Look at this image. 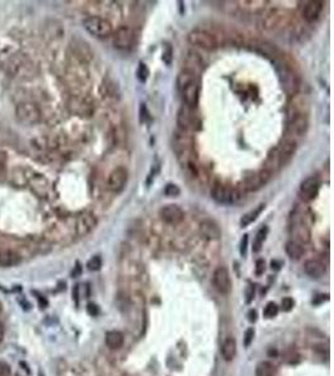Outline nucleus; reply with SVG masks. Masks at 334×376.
Instances as JSON below:
<instances>
[{"label":"nucleus","mask_w":334,"mask_h":376,"mask_svg":"<svg viewBox=\"0 0 334 376\" xmlns=\"http://www.w3.org/2000/svg\"><path fill=\"white\" fill-rule=\"evenodd\" d=\"M182 94V98H183L184 106L191 108V109H195L196 106H198L199 101V86L198 82H191L189 84H187L186 87L179 89Z\"/></svg>","instance_id":"nucleus-15"},{"label":"nucleus","mask_w":334,"mask_h":376,"mask_svg":"<svg viewBox=\"0 0 334 376\" xmlns=\"http://www.w3.org/2000/svg\"><path fill=\"white\" fill-rule=\"evenodd\" d=\"M69 108L72 109V112L82 115V117H91L93 114L94 109H95L93 102L87 98H83V97L73 98L69 103Z\"/></svg>","instance_id":"nucleus-16"},{"label":"nucleus","mask_w":334,"mask_h":376,"mask_svg":"<svg viewBox=\"0 0 334 376\" xmlns=\"http://www.w3.org/2000/svg\"><path fill=\"white\" fill-rule=\"evenodd\" d=\"M272 177H273V174L265 168L260 169L258 172H250L249 174L244 177L243 188L248 192H254V191H258L268 183Z\"/></svg>","instance_id":"nucleus-6"},{"label":"nucleus","mask_w":334,"mask_h":376,"mask_svg":"<svg viewBox=\"0 0 334 376\" xmlns=\"http://www.w3.org/2000/svg\"><path fill=\"white\" fill-rule=\"evenodd\" d=\"M96 223H98V221H96L95 216H93L92 214L80 215L75 221V233L79 237H84L95 228Z\"/></svg>","instance_id":"nucleus-14"},{"label":"nucleus","mask_w":334,"mask_h":376,"mask_svg":"<svg viewBox=\"0 0 334 376\" xmlns=\"http://www.w3.org/2000/svg\"><path fill=\"white\" fill-rule=\"evenodd\" d=\"M0 309H1V304H0Z\"/></svg>","instance_id":"nucleus-51"},{"label":"nucleus","mask_w":334,"mask_h":376,"mask_svg":"<svg viewBox=\"0 0 334 376\" xmlns=\"http://www.w3.org/2000/svg\"><path fill=\"white\" fill-rule=\"evenodd\" d=\"M164 193L167 197H178L181 195V188L174 183H168L164 188Z\"/></svg>","instance_id":"nucleus-36"},{"label":"nucleus","mask_w":334,"mask_h":376,"mask_svg":"<svg viewBox=\"0 0 334 376\" xmlns=\"http://www.w3.org/2000/svg\"><path fill=\"white\" fill-rule=\"evenodd\" d=\"M264 208H265L264 203H260V205L258 206L257 208H254V210H252L250 212H248V214L244 215V216L240 218V226L241 227H247V226H249L250 223H253V222H254L255 219L258 218V216L262 214Z\"/></svg>","instance_id":"nucleus-29"},{"label":"nucleus","mask_w":334,"mask_h":376,"mask_svg":"<svg viewBox=\"0 0 334 376\" xmlns=\"http://www.w3.org/2000/svg\"><path fill=\"white\" fill-rule=\"evenodd\" d=\"M319 192V181L317 177L310 176L305 178L304 181L300 183L299 187V195L304 202H310L318 196Z\"/></svg>","instance_id":"nucleus-12"},{"label":"nucleus","mask_w":334,"mask_h":376,"mask_svg":"<svg viewBox=\"0 0 334 376\" xmlns=\"http://www.w3.org/2000/svg\"><path fill=\"white\" fill-rule=\"evenodd\" d=\"M186 63H187V67L184 68V69L193 73L195 77L199 74V73L202 72L203 67H204L202 58L199 56V54L196 53V52H193V51H191L188 53V56H187V59H186Z\"/></svg>","instance_id":"nucleus-22"},{"label":"nucleus","mask_w":334,"mask_h":376,"mask_svg":"<svg viewBox=\"0 0 334 376\" xmlns=\"http://www.w3.org/2000/svg\"><path fill=\"white\" fill-rule=\"evenodd\" d=\"M148 77H149L148 67H146L145 63L141 61V63H139V65H138V69H137V78H138L139 82L144 83V82H146Z\"/></svg>","instance_id":"nucleus-34"},{"label":"nucleus","mask_w":334,"mask_h":376,"mask_svg":"<svg viewBox=\"0 0 334 376\" xmlns=\"http://www.w3.org/2000/svg\"><path fill=\"white\" fill-rule=\"evenodd\" d=\"M277 150H278L282 161H283L284 165H286L289 161L292 160L293 156H294L295 150H297V142L293 138L286 137V138L282 139L281 143L277 146Z\"/></svg>","instance_id":"nucleus-18"},{"label":"nucleus","mask_w":334,"mask_h":376,"mask_svg":"<svg viewBox=\"0 0 334 376\" xmlns=\"http://www.w3.org/2000/svg\"><path fill=\"white\" fill-rule=\"evenodd\" d=\"M177 123L182 132H188L191 131V128H194V124H195L194 109L187 107V106H183L181 109L178 110Z\"/></svg>","instance_id":"nucleus-17"},{"label":"nucleus","mask_w":334,"mask_h":376,"mask_svg":"<svg viewBox=\"0 0 334 376\" xmlns=\"http://www.w3.org/2000/svg\"><path fill=\"white\" fill-rule=\"evenodd\" d=\"M188 42L191 46L199 47V48H203L205 51H213L218 46L217 38L212 33L200 29H195L189 33Z\"/></svg>","instance_id":"nucleus-5"},{"label":"nucleus","mask_w":334,"mask_h":376,"mask_svg":"<svg viewBox=\"0 0 334 376\" xmlns=\"http://www.w3.org/2000/svg\"><path fill=\"white\" fill-rule=\"evenodd\" d=\"M253 297H254V287H253V286H249V288H248V297H247L248 304L252 301Z\"/></svg>","instance_id":"nucleus-45"},{"label":"nucleus","mask_w":334,"mask_h":376,"mask_svg":"<svg viewBox=\"0 0 334 376\" xmlns=\"http://www.w3.org/2000/svg\"><path fill=\"white\" fill-rule=\"evenodd\" d=\"M277 369L276 366L268 361H263V363L258 364L257 369H255V376H276Z\"/></svg>","instance_id":"nucleus-31"},{"label":"nucleus","mask_w":334,"mask_h":376,"mask_svg":"<svg viewBox=\"0 0 334 376\" xmlns=\"http://www.w3.org/2000/svg\"><path fill=\"white\" fill-rule=\"evenodd\" d=\"M15 114L16 118H18L20 122L29 125L35 124V123L39 122L40 118H42V112H40L39 107H38L37 104L30 103V102L19 104L15 109Z\"/></svg>","instance_id":"nucleus-7"},{"label":"nucleus","mask_w":334,"mask_h":376,"mask_svg":"<svg viewBox=\"0 0 334 376\" xmlns=\"http://www.w3.org/2000/svg\"><path fill=\"white\" fill-rule=\"evenodd\" d=\"M276 72L278 74L279 83H281L283 91L289 97H294L300 87V79L294 69L289 64H286V61H277Z\"/></svg>","instance_id":"nucleus-2"},{"label":"nucleus","mask_w":334,"mask_h":376,"mask_svg":"<svg viewBox=\"0 0 334 376\" xmlns=\"http://www.w3.org/2000/svg\"><path fill=\"white\" fill-rule=\"evenodd\" d=\"M308 214L303 208L297 207L290 216V224H289V232L292 235L293 241L305 245L310 241V228L307 222Z\"/></svg>","instance_id":"nucleus-1"},{"label":"nucleus","mask_w":334,"mask_h":376,"mask_svg":"<svg viewBox=\"0 0 334 376\" xmlns=\"http://www.w3.org/2000/svg\"><path fill=\"white\" fill-rule=\"evenodd\" d=\"M286 252L292 260H299L304 255V248L303 245L295 242V241H288L286 245Z\"/></svg>","instance_id":"nucleus-28"},{"label":"nucleus","mask_w":334,"mask_h":376,"mask_svg":"<svg viewBox=\"0 0 334 376\" xmlns=\"http://www.w3.org/2000/svg\"><path fill=\"white\" fill-rule=\"evenodd\" d=\"M83 27L88 33L96 38H108L113 34V25L108 19L92 15L83 20Z\"/></svg>","instance_id":"nucleus-3"},{"label":"nucleus","mask_w":334,"mask_h":376,"mask_svg":"<svg viewBox=\"0 0 334 376\" xmlns=\"http://www.w3.org/2000/svg\"><path fill=\"white\" fill-rule=\"evenodd\" d=\"M124 336L120 331H109L105 335V344L109 349L118 350L123 346Z\"/></svg>","instance_id":"nucleus-25"},{"label":"nucleus","mask_w":334,"mask_h":376,"mask_svg":"<svg viewBox=\"0 0 334 376\" xmlns=\"http://www.w3.org/2000/svg\"><path fill=\"white\" fill-rule=\"evenodd\" d=\"M279 307L276 302H268V304L265 305L264 310H263V316L265 319H273L274 316L278 315Z\"/></svg>","instance_id":"nucleus-33"},{"label":"nucleus","mask_w":334,"mask_h":376,"mask_svg":"<svg viewBox=\"0 0 334 376\" xmlns=\"http://www.w3.org/2000/svg\"><path fill=\"white\" fill-rule=\"evenodd\" d=\"M323 1L319 0H314V1H308L307 5L303 9V18L307 20L308 23L316 22L317 19L321 15L322 10H323Z\"/></svg>","instance_id":"nucleus-19"},{"label":"nucleus","mask_w":334,"mask_h":376,"mask_svg":"<svg viewBox=\"0 0 334 376\" xmlns=\"http://www.w3.org/2000/svg\"><path fill=\"white\" fill-rule=\"evenodd\" d=\"M293 307H294V300H293L292 297H286V299H283V301H282V310H283L284 312H289Z\"/></svg>","instance_id":"nucleus-39"},{"label":"nucleus","mask_w":334,"mask_h":376,"mask_svg":"<svg viewBox=\"0 0 334 376\" xmlns=\"http://www.w3.org/2000/svg\"><path fill=\"white\" fill-rule=\"evenodd\" d=\"M6 172V155L4 152H0V177L4 176Z\"/></svg>","instance_id":"nucleus-40"},{"label":"nucleus","mask_w":334,"mask_h":376,"mask_svg":"<svg viewBox=\"0 0 334 376\" xmlns=\"http://www.w3.org/2000/svg\"><path fill=\"white\" fill-rule=\"evenodd\" d=\"M237 4H239V8H241L247 13L254 14L263 10L265 5L268 4V1L267 0H241V1H237Z\"/></svg>","instance_id":"nucleus-24"},{"label":"nucleus","mask_w":334,"mask_h":376,"mask_svg":"<svg viewBox=\"0 0 334 376\" xmlns=\"http://www.w3.org/2000/svg\"><path fill=\"white\" fill-rule=\"evenodd\" d=\"M21 261L20 256L14 251L6 250L0 252V266L1 267H13L16 266Z\"/></svg>","instance_id":"nucleus-27"},{"label":"nucleus","mask_w":334,"mask_h":376,"mask_svg":"<svg viewBox=\"0 0 334 376\" xmlns=\"http://www.w3.org/2000/svg\"><path fill=\"white\" fill-rule=\"evenodd\" d=\"M200 233L207 240H218L220 237V228L213 219H204L200 223Z\"/></svg>","instance_id":"nucleus-21"},{"label":"nucleus","mask_w":334,"mask_h":376,"mask_svg":"<svg viewBox=\"0 0 334 376\" xmlns=\"http://www.w3.org/2000/svg\"><path fill=\"white\" fill-rule=\"evenodd\" d=\"M212 197L220 205H234L241 201L243 191L240 188H231L226 184L217 183L212 188Z\"/></svg>","instance_id":"nucleus-4"},{"label":"nucleus","mask_w":334,"mask_h":376,"mask_svg":"<svg viewBox=\"0 0 334 376\" xmlns=\"http://www.w3.org/2000/svg\"><path fill=\"white\" fill-rule=\"evenodd\" d=\"M16 376H20V375H16Z\"/></svg>","instance_id":"nucleus-52"},{"label":"nucleus","mask_w":334,"mask_h":376,"mask_svg":"<svg viewBox=\"0 0 334 376\" xmlns=\"http://www.w3.org/2000/svg\"><path fill=\"white\" fill-rule=\"evenodd\" d=\"M101 265H103V261H101L100 256H93L89 261L87 262V269L89 271H99L101 269Z\"/></svg>","instance_id":"nucleus-35"},{"label":"nucleus","mask_w":334,"mask_h":376,"mask_svg":"<svg viewBox=\"0 0 334 376\" xmlns=\"http://www.w3.org/2000/svg\"><path fill=\"white\" fill-rule=\"evenodd\" d=\"M220 351H222V356L224 360H227V361L233 360V359L236 358V354H237L236 340H234L233 337H228V339L222 344Z\"/></svg>","instance_id":"nucleus-26"},{"label":"nucleus","mask_w":334,"mask_h":376,"mask_svg":"<svg viewBox=\"0 0 334 376\" xmlns=\"http://www.w3.org/2000/svg\"><path fill=\"white\" fill-rule=\"evenodd\" d=\"M257 320V311L255 310H250L249 311V321L250 322H254Z\"/></svg>","instance_id":"nucleus-47"},{"label":"nucleus","mask_w":334,"mask_h":376,"mask_svg":"<svg viewBox=\"0 0 334 376\" xmlns=\"http://www.w3.org/2000/svg\"><path fill=\"white\" fill-rule=\"evenodd\" d=\"M173 60V48L170 44H165L164 49H163V61L167 65L172 64Z\"/></svg>","instance_id":"nucleus-37"},{"label":"nucleus","mask_w":334,"mask_h":376,"mask_svg":"<svg viewBox=\"0 0 334 376\" xmlns=\"http://www.w3.org/2000/svg\"><path fill=\"white\" fill-rule=\"evenodd\" d=\"M282 19V14L279 13L278 10H271L269 13L265 14V16L263 18V27L265 29H271V28H274L279 22H281Z\"/></svg>","instance_id":"nucleus-30"},{"label":"nucleus","mask_w":334,"mask_h":376,"mask_svg":"<svg viewBox=\"0 0 334 376\" xmlns=\"http://www.w3.org/2000/svg\"><path fill=\"white\" fill-rule=\"evenodd\" d=\"M39 376H44V375H43V374H42V373H39Z\"/></svg>","instance_id":"nucleus-50"},{"label":"nucleus","mask_w":334,"mask_h":376,"mask_svg":"<svg viewBox=\"0 0 334 376\" xmlns=\"http://www.w3.org/2000/svg\"><path fill=\"white\" fill-rule=\"evenodd\" d=\"M254 328L253 327H249L247 328V331H245V333H244V340H243V344L244 346L248 347L250 344H252V341L254 340Z\"/></svg>","instance_id":"nucleus-38"},{"label":"nucleus","mask_w":334,"mask_h":376,"mask_svg":"<svg viewBox=\"0 0 334 376\" xmlns=\"http://www.w3.org/2000/svg\"><path fill=\"white\" fill-rule=\"evenodd\" d=\"M80 273H82V267H80L79 264H77V266H75V269L73 271L72 275H73V277H78Z\"/></svg>","instance_id":"nucleus-46"},{"label":"nucleus","mask_w":334,"mask_h":376,"mask_svg":"<svg viewBox=\"0 0 334 376\" xmlns=\"http://www.w3.org/2000/svg\"><path fill=\"white\" fill-rule=\"evenodd\" d=\"M87 311H88V314H89V315L96 316L99 314V307L96 306L95 304H92L91 302V304H88Z\"/></svg>","instance_id":"nucleus-44"},{"label":"nucleus","mask_w":334,"mask_h":376,"mask_svg":"<svg viewBox=\"0 0 334 376\" xmlns=\"http://www.w3.org/2000/svg\"><path fill=\"white\" fill-rule=\"evenodd\" d=\"M10 366L6 363H4V361H0V376H10Z\"/></svg>","instance_id":"nucleus-42"},{"label":"nucleus","mask_w":334,"mask_h":376,"mask_svg":"<svg viewBox=\"0 0 334 376\" xmlns=\"http://www.w3.org/2000/svg\"><path fill=\"white\" fill-rule=\"evenodd\" d=\"M3 337H4V330H3V327L0 326V342H1Z\"/></svg>","instance_id":"nucleus-49"},{"label":"nucleus","mask_w":334,"mask_h":376,"mask_svg":"<svg viewBox=\"0 0 334 376\" xmlns=\"http://www.w3.org/2000/svg\"><path fill=\"white\" fill-rule=\"evenodd\" d=\"M272 269H281V266H278V262H277V261H273V262H272Z\"/></svg>","instance_id":"nucleus-48"},{"label":"nucleus","mask_w":334,"mask_h":376,"mask_svg":"<svg viewBox=\"0 0 334 376\" xmlns=\"http://www.w3.org/2000/svg\"><path fill=\"white\" fill-rule=\"evenodd\" d=\"M265 271V262L264 260H257V262H255V273H257L258 276L263 275Z\"/></svg>","instance_id":"nucleus-41"},{"label":"nucleus","mask_w":334,"mask_h":376,"mask_svg":"<svg viewBox=\"0 0 334 376\" xmlns=\"http://www.w3.org/2000/svg\"><path fill=\"white\" fill-rule=\"evenodd\" d=\"M160 218L168 224H179L184 219V211L177 205H167L160 208Z\"/></svg>","instance_id":"nucleus-13"},{"label":"nucleus","mask_w":334,"mask_h":376,"mask_svg":"<svg viewBox=\"0 0 334 376\" xmlns=\"http://www.w3.org/2000/svg\"><path fill=\"white\" fill-rule=\"evenodd\" d=\"M213 285L217 288L218 292L222 295H228L232 290V281L228 269L224 266L218 267L213 275Z\"/></svg>","instance_id":"nucleus-11"},{"label":"nucleus","mask_w":334,"mask_h":376,"mask_svg":"<svg viewBox=\"0 0 334 376\" xmlns=\"http://www.w3.org/2000/svg\"><path fill=\"white\" fill-rule=\"evenodd\" d=\"M309 122L304 113H293L289 117L288 133L292 137H303L308 131Z\"/></svg>","instance_id":"nucleus-9"},{"label":"nucleus","mask_w":334,"mask_h":376,"mask_svg":"<svg viewBox=\"0 0 334 376\" xmlns=\"http://www.w3.org/2000/svg\"><path fill=\"white\" fill-rule=\"evenodd\" d=\"M247 246H248V235H244L240 242V255L245 256L247 254Z\"/></svg>","instance_id":"nucleus-43"},{"label":"nucleus","mask_w":334,"mask_h":376,"mask_svg":"<svg viewBox=\"0 0 334 376\" xmlns=\"http://www.w3.org/2000/svg\"><path fill=\"white\" fill-rule=\"evenodd\" d=\"M267 233H268V227L262 226L259 228V231L257 232V236L254 238V242H253V251L254 252H259L262 250V246L264 243L265 237H267Z\"/></svg>","instance_id":"nucleus-32"},{"label":"nucleus","mask_w":334,"mask_h":376,"mask_svg":"<svg viewBox=\"0 0 334 376\" xmlns=\"http://www.w3.org/2000/svg\"><path fill=\"white\" fill-rule=\"evenodd\" d=\"M128 182V171L125 167L119 165L110 172L108 177V188L114 193L122 192Z\"/></svg>","instance_id":"nucleus-10"},{"label":"nucleus","mask_w":334,"mask_h":376,"mask_svg":"<svg viewBox=\"0 0 334 376\" xmlns=\"http://www.w3.org/2000/svg\"><path fill=\"white\" fill-rule=\"evenodd\" d=\"M282 167H284V163L283 161H282L281 155H279L278 150H277L276 147L273 148V150H271V152L268 153V157H267V161H265L264 168L271 172L272 174H274L278 171H281Z\"/></svg>","instance_id":"nucleus-20"},{"label":"nucleus","mask_w":334,"mask_h":376,"mask_svg":"<svg viewBox=\"0 0 334 376\" xmlns=\"http://www.w3.org/2000/svg\"><path fill=\"white\" fill-rule=\"evenodd\" d=\"M304 271L312 278H319L326 272V267L318 260H308L304 264Z\"/></svg>","instance_id":"nucleus-23"},{"label":"nucleus","mask_w":334,"mask_h":376,"mask_svg":"<svg viewBox=\"0 0 334 376\" xmlns=\"http://www.w3.org/2000/svg\"><path fill=\"white\" fill-rule=\"evenodd\" d=\"M134 39H136L134 30L130 27H127V25H122L115 30L114 35H113V44L117 49L128 51L134 44Z\"/></svg>","instance_id":"nucleus-8"}]
</instances>
